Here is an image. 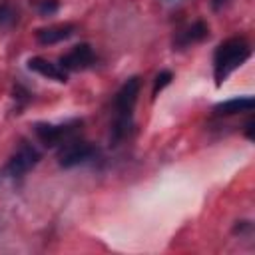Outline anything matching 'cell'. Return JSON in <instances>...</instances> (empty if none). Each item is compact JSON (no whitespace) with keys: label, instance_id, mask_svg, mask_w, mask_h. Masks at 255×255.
<instances>
[{"label":"cell","instance_id":"obj_10","mask_svg":"<svg viewBox=\"0 0 255 255\" xmlns=\"http://www.w3.org/2000/svg\"><path fill=\"white\" fill-rule=\"evenodd\" d=\"M255 108V100L251 96H239V98H231L225 102L215 104L213 112L217 116H233V114H243V112H251Z\"/></svg>","mask_w":255,"mask_h":255},{"label":"cell","instance_id":"obj_16","mask_svg":"<svg viewBox=\"0 0 255 255\" xmlns=\"http://www.w3.org/2000/svg\"><path fill=\"white\" fill-rule=\"evenodd\" d=\"M225 2H227V0H211V6H213V10H219Z\"/></svg>","mask_w":255,"mask_h":255},{"label":"cell","instance_id":"obj_8","mask_svg":"<svg viewBox=\"0 0 255 255\" xmlns=\"http://www.w3.org/2000/svg\"><path fill=\"white\" fill-rule=\"evenodd\" d=\"M26 66H28V70H32V72H36V74H40V76H44L48 80H56L60 84H66L68 82V72L60 64H54V62H50L46 58L34 56V58L28 60Z\"/></svg>","mask_w":255,"mask_h":255},{"label":"cell","instance_id":"obj_6","mask_svg":"<svg viewBox=\"0 0 255 255\" xmlns=\"http://www.w3.org/2000/svg\"><path fill=\"white\" fill-rule=\"evenodd\" d=\"M96 62V54L92 50V46L88 42L76 44L68 54L60 56L58 64L66 70V72H80V70H88L92 68Z\"/></svg>","mask_w":255,"mask_h":255},{"label":"cell","instance_id":"obj_11","mask_svg":"<svg viewBox=\"0 0 255 255\" xmlns=\"http://www.w3.org/2000/svg\"><path fill=\"white\" fill-rule=\"evenodd\" d=\"M16 20H18V12L14 10V6L8 0H2L0 2V28L2 26H10Z\"/></svg>","mask_w":255,"mask_h":255},{"label":"cell","instance_id":"obj_14","mask_svg":"<svg viewBox=\"0 0 255 255\" xmlns=\"http://www.w3.org/2000/svg\"><path fill=\"white\" fill-rule=\"evenodd\" d=\"M251 229H253V223H251V221H237L235 227H233V233H235V235H237V233L243 235V233H249Z\"/></svg>","mask_w":255,"mask_h":255},{"label":"cell","instance_id":"obj_7","mask_svg":"<svg viewBox=\"0 0 255 255\" xmlns=\"http://www.w3.org/2000/svg\"><path fill=\"white\" fill-rule=\"evenodd\" d=\"M207 36H209V26L203 20H197L173 36V50H185L193 44L203 42Z\"/></svg>","mask_w":255,"mask_h":255},{"label":"cell","instance_id":"obj_12","mask_svg":"<svg viewBox=\"0 0 255 255\" xmlns=\"http://www.w3.org/2000/svg\"><path fill=\"white\" fill-rule=\"evenodd\" d=\"M34 8L38 10V14L42 18H48L58 12L60 4H58V0H34Z\"/></svg>","mask_w":255,"mask_h":255},{"label":"cell","instance_id":"obj_9","mask_svg":"<svg viewBox=\"0 0 255 255\" xmlns=\"http://www.w3.org/2000/svg\"><path fill=\"white\" fill-rule=\"evenodd\" d=\"M76 32L74 24H58V26H48V28H38L36 30V40L42 46H54L60 44L68 38H72Z\"/></svg>","mask_w":255,"mask_h":255},{"label":"cell","instance_id":"obj_13","mask_svg":"<svg viewBox=\"0 0 255 255\" xmlns=\"http://www.w3.org/2000/svg\"><path fill=\"white\" fill-rule=\"evenodd\" d=\"M171 80H173V74L169 72V70H161L157 76H155V80H153V90H151V96L155 98L163 88H167L169 84H171Z\"/></svg>","mask_w":255,"mask_h":255},{"label":"cell","instance_id":"obj_15","mask_svg":"<svg viewBox=\"0 0 255 255\" xmlns=\"http://www.w3.org/2000/svg\"><path fill=\"white\" fill-rule=\"evenodd\" d=\"M245 135H247V139L253 137V122H247L245 124Z\"/></svg>","mask_w":255,"mask_h":255},{"label":"cell","instance_id":"obj_1","mask_svg":"<svg viewBox=\"0 0 255 255\" xmlns=\"http://www.w3.org/2000/svg\"><path fill=\"white\" fill-rule=\"evenodd\" d=\"M139 88H141L139 76H131L120 86V90L114 98L116 116H114V124H112V129H110L112 145H118L129 133V129L133 128V110H135V104H137Z\"/></svg>","mask_w":255,"mask_h":255},{"label":"cell","instance_id":"obj_3","mask_svg":"<svg viewBox=\"0 0 255 255\" xmlns=\"http://www.w3.org/2000/svg\"><path fill=\"white\" fill-rule=\"evenodd\" d=\"M42 159V153L28 141H22L18 149L8 157L6 165L2 167V177L8 179H20L24 177L30 169H34Z\"/></svg>","mask_w":255,"mask_h":255},{"label":"cell","instance_id":"obj_2","mask_svg":"<svg viewBox=\"0 0 255 255\" xmlns=\"http://www.w3.org/2000/svg\"><path fill=\"white\" fill-rule=\"evenodd\" d=\"M251 56V46L245 38H227L213 52V78L215 86H221L237 68H241Z\"/></svg>","mask_w":255,"mask_h":255},{"label":"cell","instance_id":"obj_4","mask_svg":"<svg viewBox=\"0 0 255 255\" xmlns=\"http://www.w3.org/2000/svg\"><path fill=\"white\" fill-rule=\"evenodd\" d=\"M80 126H82V120H68L62 124L38 122L34 124V133L40 139V143H44L46 147H58L68 139H72L80 129Z\"/></svg>","mask_w":255,"mask_h":255},{"label":"cell","instance_id":"obj_17","mask_svg":"<svg viewBox=\"0 0 255 255\" xmlns=\"http://www.w3.org/2000/svg\"><path fill=\"white\" fill-rule=\"evenodd\" d=\"M167 2H169V0H167Z\"/></svg>","mask_w":255,"mask_h":255},{"label":"cell","instance_id":"obj_5","mask_svg":"<svg viewBox=\"0 0 255 255\" xmlns=\"http://www.w3.org/2000/svg\"><path fill=\"white\" fill-rule=\"evenodd\" d=\"M98 147L92 145L90 141H82V139H68L66 143L60 145L58 151V165L64 169H72L76 165H84L90 163L98 157Z\"/></svg>","mask_w":255,"mask_h":255}]
</instances>
